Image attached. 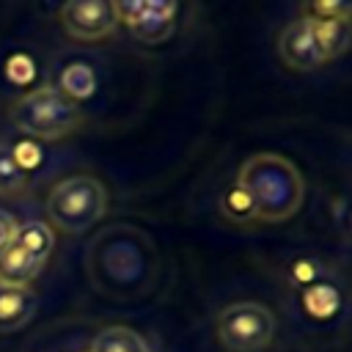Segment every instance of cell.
I'll return each instance as SVG.
<instances>
[{"instance_id": "obj_1", "label": "cell", "mask_w": 352, "mask_h": 352, "mask_svg": "<svg viewBox=\"0 0 352 352\" xmlns=\"http://www.w3.org/2000/svg\"><path fill=\"white\" fill-rule=\"evenodd\" d=\"M85 275L91 286L107 297H140L154 289L160 275L157 245L138 226H104L85 248Z\"/></svg>"}, {"instance_id": "obj_10", "label": "cell", "mask_w": 352, "mask_h": 352, "mask_svg": "<svg viewBox=\"0 0 352 352\" xmlns=\"http://www.w3.org/2000/svg\"><path fill=\"white\" fill-rule=\"evenodd\" d=\"M38 308L36 292L28 289H3L0 286V333H16L22 330Z\"/></svg>"}, {"instance_id": "obj_3", "label": "cell", "mask_w": 352, "mask_h": 352, "mask_svg": "<svg viewBox=\"0 0 352 352\" xmlns=\"http://www.w3.org/2000/svg\"><path fill=\"white\" fill-rule=\"evenodd\" d=\"M14 126L36 140H60L80 129L82 113L58 88L41 85L22 94L8 110Z\"/></svg>"}, {"instance_id": "obj_18", "label": "cell", "mask_w": 352, "mask_h": 352, "mask_svg": "<svg viewBox=\"0 0 352 352\" xmlns=\"http://www.w3.org/2000/svg\"><path fill=\"white\" fill-rule=\"evenodd\" d=\"M14 231H16V220H14L6 209H0V253H3V248L11 242Z\"/></svg>"}, {"instance_id": "obj_16", "label": "cell", "mask_w": 352, "mask_h": 352, "mask_svg": "<svg viewBox=\"0 0 352 352\" xmlns=\"http://www.w3.org/2000/svg\"><path fill=\"white\" fill-rule=\"evenodd\" d=\"M349 3L344 0H322V3H308L302 6V14L305 19H349Z\"/></svg>"}, {"instance_id": "obj_14", "label": "cell", "mask_w": 352, "mask_h": 352, "mask_svg": "<svg viewBox=\"0 0 352 352\" xmlns=\"http://www.w3.org/2000/svg\"><path fill=\"white\" fill-rule=\"evenodd\" d=\"M58 91L66 99H72L74 104L80 99H88L96 91V74H94V69L88 63H82V60H74V63L63 66L60 80H58Z\"/></svg>"}, {"instance_id": "obj_2", "label": "cell", "mask_w": 352, "mask_h": 352, "mask_svg": "<svg viewBox=\"0 0 352 352\" xmlns=\"http://www.w3.org/2000/svg\"><path fill=\"white\" fill-rule=\"evenodd\" d=\"M236 187L245 192L253 220L261 223H283L294 217L305 195L297 165L272 151L250 154L239 165Z\"/></svg>"}, {"instance_id": "obj_5", "label": "cell", "mask_w": 352, "mask_h": 352, "mask_svg": "<svg viewBox=\"0 0 352 352\" xmlns=\"http://www.w3.org/2000/svg\"><path fill=\"white\" fill-rule=\"evenodd\" d=\"M55 248V231L44 220L16 223L11 242L0 253V286L28 289L33 278L44 270Z\"/></svg>"}, {"instance_id": "obj_11", "label": "cell", "mask_w": 352, "mask_h": 352, "mask_svg": "<svg viewBox=\"0 0 352 352\" xmlns=\"http://www.w3.org/2000/svg\"><path fill=\"white\" fill-rule=\"evenodd\" d=\"M300 302L314 319H330L341 305H344V292L341 286L330 283L327 278H316L305 286H300Z\"/></svg>"}, {"instance_id": "obj_6", "label": "cell", "mask_w": 352, "mask_h": 352, "mask_svg": "<svg viewBox=\"0 0 352 352\" xmlns=\"http://www.w3.org/2000/svg\"><path fill=\"white\" fill-rule=\"evenodd\" d=\"M275 314L264 302H228L214 322L217 341L228 352H261L275 338Z\"/></svg>"}, {"instance_id": "obj_17", "label": "cell", "mask_w": 352, "mask_h": 352, "mask_svg": "<svg viewBox=\"0 0 352 352\" xmlns=\"http://www.w3.org/2000/svg\"><path fill=\"white\" fill-rule=\"evenodd\" d=\"M223 212H226L231 220H253V214H250V204H248L245 192H242L236 184L226 192V198H223Z\"/></svg>"}, {"instance_id": "obj_7", "label": "cell", "mask_w": 352, "mask_h": 352, "mask_svg": "<svg viewBox=\"0 0 352 352\" xmlns=\"http://www.w3.org/2000/svg\"><path fill=\"white\" fill-rule=\"evenodd\" d=\"M118 25H124L140 44H162L173 28H176V3H146V0H129V3H113Z\"/></svg>"}, {"instance_id": "obj_8", "label": "cell", "mask_w": 352, "mask_h": 352, "mask_svg": "<svg viewBox=\"0 0 352 352\" xmlns=\"http://www.w3.org/2000/svg\"><path fill=\"white\" fill-rule=\"evenodd\" d=\"M58 22L63 33L74 41H102L116 33L118 19L113 3L104 0H77L58 8Z\"/></svg>"}, {"instance_id": "obj_15", "label": "cell", "mask_w": 352, "mask_h": 352, "mask_svg": "<svg viewBox=\"0 0 352 352\" xmlns=\"http://www.w3.org/2000/svg\"><path fill=\"white\" fill-rule=\"evenodd\" d=\"M30 173L19 165L8 143H0V195L3 198H16L28 190Z\"/></svg>"}, {"instance_id": "obj_13", "label": "cell", "mask_w": 352, "mask_h": 352, "mask_svg": "<svg viewBox=\"0 0 352 352\" xmlns=\"http://www.w3.org/2000/svg\"><path fill=\"white\" fill-rule=\"evenodd\" d=\"M91 352H151V346L138 330L126 324H110L94 336Z\"/></svg>"}, {"instance_id": "obj_4", "label": "cell", "mask_w": 352, "mask_h": 352, "mask_svg": "<svg viewBox=\"0 0 352 352\" xmlns=\"http://www.w3.org/2000/svg\"><path fill=\"white\" fill-rule=\"evenodd\" d=\"M107 212V190L91 173L60 179L47 195L50 228L60 234H82Z\"/></svg>"}, {"instance_id": "obj_12", "label": "cell", "mask_w": 352, "mask_h": 352, "mask_svg": "<svg viewBox=\"0 0 352 352\" xmlns=\"http://www.w3.org/2000/svg\"><path fill=\"white\" fill-rule=\"evenodd\" d=\"M308 22H311V33L322 55V63L336 60L338 55L349 50V36H352L349 19H308Z\"/></svg>"}, {"instance_id": "obj_9", "label": "cell", "mask_w": 352, "mask_h": 352, "mask_svg": "<svg viewBox=\"0 0 352 352\" xmlns=\"http://www.w3.org/2000/svg\"><path fill=\"white\" fill-rule=\"evenodd\" d=\"M278 55L294 72H311V69L322 66V55L316 50V41H314L308 19L297 16V19H292L280 30V36H278Z\"/></svg>"}]
</instances>
